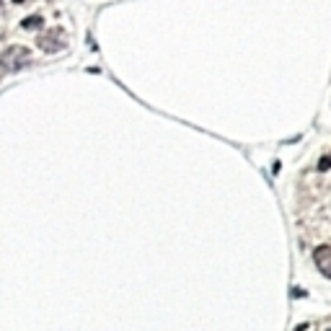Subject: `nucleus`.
Here are the masks:
<instances>
[{"label":"nucleus","instance_id":"obj_1","mask_svg":"<svg viewBox=\"0 0 331 331\" xmlns=\"http://www.w3.org/2000/svg\"><path fill=\"white\" fill-rule=\"evenodd\" d=\"M26 65H31V52L26 47H21V44H11V47L0 55V68L3 70H21V68H26Z\"/></svg>","mask_w":331,"mask_h":331},{"label":"nucleus","instance_id":"obj_2","mask_svg":"<svg viewBox=\"0 0 331 331\" xmlns=\"http://www.w3.org/2000/svg\"><path fill=\"white\" fill-rule=\"evenodd\" d=\"M36 47L41 50V52H60V50H65L68 47V41H65V34H62V29H52V31H47V34H41L39 39H36Z\"/></svg>","mask_w":331,"mask_h":331},{"label":"nucleus","instance_id":"obj_3","mask_svg":"<svg viewBox=\"0 0 331 331\" xmlns=\"http://www.w3.org/2000/svg\"><path fill=\"white\" fill-rule=\"evenodd\" d=\"M313 261H316V269L323 277H331V246H318L313 251Z\"/></svg>","mask_w":331,"mask_h":331},{"label":"nucleus","instance_id":"obj_4","mask_svg":"<svg viewBox=\"0 0 331 331\" xmlns=\"http://www.w3.org/2000/svg\"><path fill=\"white\" fill-rule=\"evenodd\" d=\"M24 29H41L44 26V18L41 16H29V18H24V24H21Z\"/></svg>","mask_w":331,"mask_h":331},{"label":"nucleus","instance_id":"obj_5","mask_svg":"<svg viewBox=\"0 0 331 331\" xmlns=\"http://www.w3.org/2000/svg\"><path fill=\"white\" fill-rule=\"evenodd\" d=\"M331 168V158H321V163H318V171H328Z\"/></svg>","mask_w":331,"mask_h":331}]
</instances>
